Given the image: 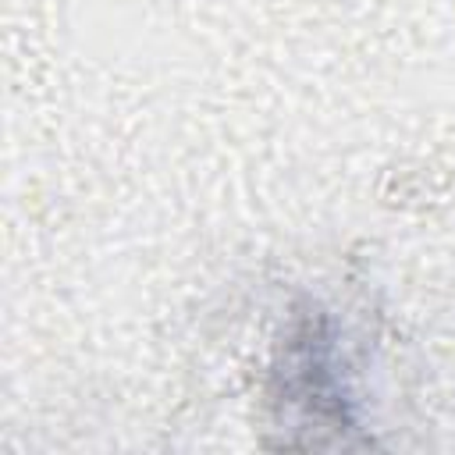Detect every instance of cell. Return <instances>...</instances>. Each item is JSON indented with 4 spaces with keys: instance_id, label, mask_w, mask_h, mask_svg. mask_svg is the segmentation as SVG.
I'll return each instance as SVG.
<instances>
[{
    "instance_id": "cell-1",
    "label": "cell",
    "mask_w": 455,
    "mask_h": 455,
    "mask_svg": "<svg viewBox=\"0 0 455 455\" xmlns=\"http://www.w3.org/2000/svg\"><path fill=\"white\" fill-rule=\"evenodd\" d=\"M270 395L284 423L299 430H313V444H323L320 430L341 437L359 427V395L352 387V363L345 352L341 327L327 309L313 302L295 309L274 352Z\"/></svg>"
}]
</instances>
